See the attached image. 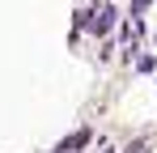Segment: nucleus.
Returning a JSON list of instances; mask_svg holds the SVG:
<instances>
[{
  "label": "nucleus",
  "mask_w": 157,
  "mask_h": 153,
  "mask_svg": "<svg viewBox=\"0 0 157 153\" xmlns=\"http://www.w3.org/2000/svg\"><path fill=\"white\" fill-rule=\"evenodd\" d=\"M85 145H89V128H81V132H72L68 140H59L55 153H72V149H85Z\"/></svg>",
  "instance_id": "nucleus-1"
},
{
  "label": "nucleus",
  "mask_w": 157,
  "mask_h": 153,
  "mask_svg": "<svg viewBox=\"0 0 157 153\" xmlns=\"http://www.w3.org/2000/svg\"><path fill=\"white\" fill-rule=\"evenodd\" d=\"M110 26H115V9L106 4V9H98V13H94V26H89V30H94V34H106Z\"/></svg>",
  "instance_id": "nucleus-2"
}]
</instances>
